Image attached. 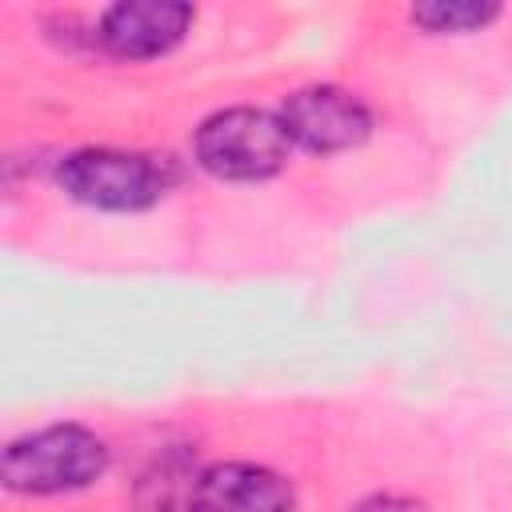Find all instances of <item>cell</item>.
Listing matches in <instances>:
<instances>
[{
	"label": "cell",
	"instance_id": "obj_1",
	"mask_svg": "<svg viewBox=\"0 0 512 512\" xmlns=\"http://www.w3.org/2000/svg\"><path fill=\"white\" fill-rule=\"evenodd\" d=\"M112 464L108 444L84 424H48L8 440L0 480L16 496H64L92 488Z\"/></svg>",
	"mask_w": 512,
	"mask_h": 512
},
{
	"label": "cell",
	"instance_id": "obj_2",
	"mask_svg": "<svg viewBox=\"0 0 512 512\" xmlns=\"http://www.w3.org/2000/svg\"><path fill=\"white\" fill-rule=\"evenodd\" d=\"M56 184L76 204L100 212H144L168 196L176 184V164L168 156L128 148H76L60 156Z\"/></svg>",
	"mask_w": 512,
	"mask_h": 512
},
{
	"label": "cell",
	"instance_id": "obj_3",
	"mask_svg": "<svg viewBox=\"0 0 512 512\" xmlns=\"http://www.w3.org/2000/svg\"><path fill=\"white\" fill-rule=\"evenodd\" d=\"M192 156L204 172L236 184L276 176L288 156L292 140L276 112L268 108H220L200 120L192 136Z\"/></svg>",
	"mask_w": 512,
	"mask_h": 512
},
{
	"label": "cell",
	"instance_id": "obj_4",
	"mask_svg": "<svg viewBox=\"0 0 512 512\" xmlns=\"http://www.w3.org/2000/svg\"><path fill=\"white\" fill-rule=\"evenodd\" d=\"M292 148H304L312 156H336L348 148H360L372 136V108L340 88V84H308L284 96L276 108Z\"/></svg>",
	"mask_w": 512,
	"mask_h": 512
},
{
	"label": "cell",
	"instance_id": "obj_5",
	"mask_svg": "<svg viewBox=\"0 0 512 512\" xmlns=\"http://www.w3.org/2000/svg\"><path fill=\"white\" fill-rule=\"evenodd\" d=\"M196 8L184 0H124L100 12L92 40L116 60L168 56L192 32Z\"/></svg>",
	"mask_w": 512,
	"mask_h": 512
},
{
	"label": "cell",
	"instance_id": "obj_6",
	"mask_svg": "<svg viewBox=\"0 0 512 512\" xmlns=\"http://www.w3.org/2000/svg\"><path fill=\"white\" fill-rule=\"evenodd\" d=\"M296 492L292 484L248 460H224L200 468L196 492H192V512H292Z\"/></svg>",
	"mask_w": 512,
	"mask_h": 512
},
{
	"label": "cell",
	"instance_id": "obj_7",
	"mask_svg": "<svg viewBox=\"0 0 512 512\" xmlns=\"http://www.w3.org/2000/svg\"><path fill=\"white\" fill-rule=\"evenodd\" d=\"M196 480H200L196 460L184 448H168L140 472L132 508L136 512H192Z\"/></svg>",
	"mask_w": 512,
	"mask_h": 512
},
{
	"label": "cell",
	"instance_id": "obj_8",
	"mask_svg": "<svg viewBox=\"0 0 512 512\" xmlns=\"http://www.w3.org/2000/svg\"><path fill=\"white\" fill-rule=\"evenodd\" d=\"M500 12L504 8L488 0H432V4H416L408 20L432 36H464V32H484L488 24H496Z\"/></svg>",
	"mask_w": 512,
	"mask_h": 512
},
{
	"label": "cell",
	"instance_id": "obj_9",
	"mask_svg": "<svg viewBox=\"0 0 512 512\" xmlns=\"http://www.w3.org/2000/svg\"><path fill=\"white\" fill-rule=\"evenodd\" d=\"M352 512H428V504L400 492H376V496H364Z\"/></svg>",
	"mask_w": 512,
	"mask_h": 512
}]
</instances>
